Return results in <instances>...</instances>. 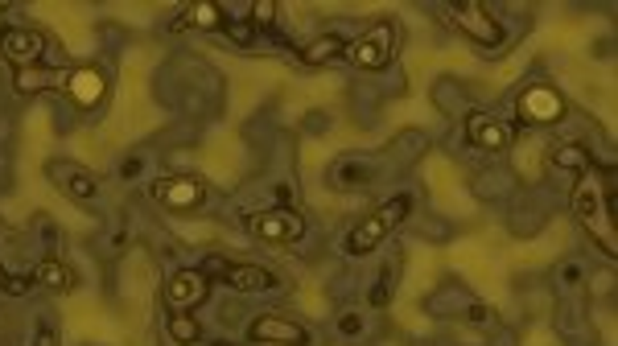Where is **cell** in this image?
Instances as JSON below:
<instances>
[{
	"instance_id": "obj_1",
	"label": "cell",
	"mask_w": 618,
	"mask_h": 346,
	"mask_svg": "<svg viewBox=\"0 0 618 346\" xmlns=\"http://www.w3.org/2000/svg\"><path fill=\"white\" fill-rule=\"evenodd\" d=\"M408 211H413V198H408V194H396V198H387L376 214H368V219H363V223H359V227L347 235V251H350V256H368L371 248H379V243L387 240V231L396 227V223L408 219Z\"/></svg>"
},
{
	"instance_id": "obj_2",
	"label": "cell",
	"mask_w": 618,
	"mask_h": 346,
	"mask_svg": "<svg viewBox=\"0 0 618 346\" xmlns=\"http://www.w3.org/2000/svg\"><path fill=\"white\" fill-rule=\"evenodd\" d=\"M251 240L260 243H272V248H289L305 235V214L293 211V206H272V211H260V214H248L243 219Z\"/></svg>"
},
{
	"instance_id": "obj_3",
	"label": "cell",
	"mask_w": 618,
	"mask_h": 346,
	"mask_svg": "<svg viewBox=\"0 0 618 346\" xmlns=\"http://www.w3.org/2000/svg\"><path fill=\"white\" fill-rule=\"evenodd\" d=\"M396 21H376V25L363 33V38H355L347 46V58L355 62L359 70H384L392 67V54H396Z\"/></svg>"
},
{
	"instance_id": "obj_4",
	"label": "cell",
	"mask_w": 618,
	"mask_h": 346,
	"mask_svg": "<svg viewBox=\"0 0 618 346\" xmlns=\"http://www.w3.org/2000/svg\"><path fill=\"white\" fill-rule=\"evenodd\" d=\"M515 112H520L523 124H557V120H565V96H560L557 86L549 83H532L520 91V99H515Z\"/></svg>"
},
{
	"instance_id": "obj_5",
	"label": "cell",
	"mask_w": 618,
	"mask_h": 346,
	"mask_svg": "<svg viewBox=\"0 0 618 346\" xmlns=\"http://www.w3.org/2000/svg\"><path fill=\"white\" fill-rule=\"evenodd\" d=\"M0 54L13 62V70L41 67V54H46V33H38V29H30V25L0 29Z\"/></svg>"
},
{
	"instance_id": "obj_6",
	"label": "cell",
	"mask_w": 618,
	"mask_h": 346,
	"mask_svg": "<svg viewBox=\"0 0 618 346\" xmlns=\"http://www.w3.org/2000/svg\"><path fill=\"white\" fill-rule=\"evenodd\" d=\"M466 141L483 153H507L515 141V128L499 115H486V112H470L466 115Z\"/></svg>"
},
{
	"instance_id": "obj_7",
	"label": "cell",
	"mask_w": 618,
	"mask_h": 346,
	"mask_svg": "<svg viewBox=\"0 0 618 346\" xmlns=\"http://www.w3.org/2000/svg\"><path fill=\"white\" fill-rule=\"evenodd\" d=\"M206 297H211V280L198 269H182L165 280V305L174 309V314H190V309H198Z\"/></svg>"
},
{
	"instance_id": "obj_8",
	"label": "cell",
	"mask_w": 618,
	"mask_h": 346,
	"mask_svg": "<svg viewBox=\"0 0 618 346\" xmlns=\"http://www.w3.org/2000/svg\"><path fill=\"white\" fill-rule=\"evenodd\" d=\"M450 21H454V29H462L466 38H474L478 46H486V50H495L503 41V25L491 17V9H486V5H474V0H470V5H458Z\"/></svg>"
},
{
	"instance_id": "obj_9",
	"label": "cell",
	"mask_w": 618,
	"mask_h": 346,
	"mask_svg": "<svg viewBox=\"0 0 618 346\" xmlns=\"http://www.w3.org/2000/svg\"><path fill=\"white\" fill-rule=\"evenodd\" d=\"M153 194H157V202H161V206L186 214V211H198V206L206 202V182H203V178H194V173H182V178H165Z\"/></svg>"
},
{
	"instance_id": "obj_10",
	"label": "cell",
	"mask_w": 618,
	"mask_h": 346,
	"mask_svg": "<svg viewBox=\"0 0 618 346\" xmlns=\"http://www.w3.org/2000/svg\"><path fill=\"white\" fill-rule=\"evenodd\" d=\"M46 173L54 178V186H59L67 198L91 202L99 194V173H91L87 165H78V161H50Z\"/></svg>"
},
{
	"instance_id": "obj_11",
	"label": "cell",
	"mask_w": 618,
	"mask_h": 346,
	"mask_svg": "<svg viewBox=\"0 0 618 346\" xmlns=\"http://www.w3.org/2000/svg\"><path fill=\"white\" fill-rule=\"evenodd\" d=\"M248 338L264 346H309V330L289 317H256L248 326Z\"/></svg>"
},
{
	"instance_id": "obj_12",
	"label": "cell",
	"mask_w": 618,
	"mask_h": 346,
	"mask_svg": "<svg viewBox=\"0 0 618 346\" xmlns=\"http://www.w3.org/2000/svg\"><path fill=\"white\" fill-rule=\"evenodd\" d=\"M67 96H70V104H75L78 112H91V107H99V104H104V96H107V75L99 67L70 70Z\"/></svg>"
},
{
	"instance_id": "obj_13",
	"label": "cell",
	"mask_w": 618,
	"mask_h": 346,
	"mask_svg": "<svg viewBox=\"0 0 618 346\" xmlns=\"http://www.w3.org/2000/svg\"><path fill=\"white\" fill-rule=\"evenodd\" d=\"M606 186L594 178V173H581V182H577V190H573V214H577V223L586 227V223H594V219H610L606 214Z\"/></svg>"
},
{
	"instance_id": "obj_14",
	"label": "cell",
	"mask_w": 618,
	"mask_h": 346,
	"mask_svg": "<svg viewBox=\"0 0 618 346\" xmlns=\"http://www.w3.org/2000/svg\"><path fill=\"white\" fill-rule=\"evenodd\" d=\"M70 70H46V67H25L13 70V86L21 96H41V91H67Z\"/></svg>"
},
{
	"instance_id": "obj_15",
	"label": "cell",
	"mask_w": 618,
	"mask_h": 346,
	"mask_svg": "<svg viewBox=\"0 0 618 346\" xmlns=\"http://www.w3.org/2000/svg\"><path fill=\"white\" fill-rule=\"evenodd\" d=\"M219 17H223V5H214V0H194V5H186V9L177 13V21H169V29H174V33H182V29H219Z\"/></svg>"
},
{
	"instance_id": "obj_16",
	"label": "cell",
	"mask_w": 618,
	"mask_h": 346,
	"mask_svg": "<svg viewBox=\"0 0 618 346\" xmlns=\"http://www.w3.org/2000/svg\"><path fill=\"white\" fill-rule=\"evenodd\" d=\"M223 285H232L235 293H260V288H277V277L268 269H260V264H232Z\"/></svg>"
},
{
	"instance_id": "obj_17",
	"label": "cell",
	"mask_w": 618,
	"mask_h": 346,
	"mask_svg": "<svg viewBox=\"0 0 618 346\" xmlns=\"http://www.w3.org/2000/svg\"><path fill=\"white\" fill-rule=\"evenodd\" d=\"M33 285L54 288V293H67V288L75 285V272H70L59 256H46V260H38V269H33Z\"/></svg>"
},
{
	"instance_id": "obj_18",
	"label": "cell",
	"mask_w": 618,
	"mask_h": 346,
	"mask_svg": "<svg viewBox=\"0 0 618 346\" xmlns=\"http://www.w3.org/2000/svg\"><path fill=\"white\" fill-rule=\"evenodd\" d=\"M342 54H347V41H342L339 33H322V38L309 41L297 58L305 67H322V62H334V58H342Z\"/></svg>"
},
{
	"instance_id": "obj_19",
	"label": "cell",
	"mask_w": 618,
	"mask_h": 346,
	"mask_svg": "<svg viewBox=\"0 0 618 346\" xmlns=\"http://www.w3.org/2000/svg\"><path fill=\"white\" fill-rule=\"evenodd\" d=\"M549 161L557 165V169H577V173L594 169V157H589V149H581V144H557Z\"/></svg>"
},
{
	"instance_id": "obj_20",
	"label": "cell",
	"mask_w": 618,
	"mask_h": 346,
	"mask_svg": "<svg viewBox=\"0 0 618 346\" xmlns=\"http://www.w3.org/2000/svg\"><path fill=\"white\" fill-rule=\"evenodd\" d=\"M371 169L363 161H339L334 169H330V182L339 186V190H355V186H368Z\"/></svg>"
},
{
	"instance_id": "obj_21",
	"label": "cell",
	"mask_w": 618,
	"mask_h": 346,
	"mask_svg": "<svg viewBox=\"0 0 618 346\" xmlns=\"http://www.w3.org/2000/svg\"><path fill=\"white\" fill-rule=\"evenodd\" d=\"M169 338H174L177 346H194L198 338H203V326H198V317L194 314H169Z\"/></svg>"
},
{
	"instance_id": "obj_22",
	"label": "cell",
	"mask_w": 618,
	"mask_h": 346,
	"mask_svg": "<svg viewBox=\"0 0 618 346\" xmlns=\"http://www.w3.org/2000/svg\"><path fill=\"white\" fill-rule=\"evenodd\" d=\"M198 272H203L206 280H227V272H232V260L219 256V251H211V256H203V264H198Z\"/></svg>"
},
{
	"instance_id": "obj_23",
	"label": "cell",
	"mask_w": 618,
	"mask_h": 346,
	"mask_svg": "<svg viewBox=\"0 0 618 346\" xmlns=\"http://www.w3.org/2000/svg\"><path fill=\"white\" fill-rule=\"evenodd\" d=\"M248 21L256 29H268L277 21V0H251L248 5Z\"/></svg>"
},
{
	"instance_id": "obj_24",
	"label": "cell",
	"mask_w": 618,
	"mask_h": 346,
	"mask_svg": "<svg viewBox=\"0 0 618 346\" xmlns=\"http://www.w3.org/2000/svg\"><path fill=\"white\" fill-rule=\"evenodd\" d=\"M33 288V277H25V272H5V280H0V293H9V297H25Z\"/></svg>"
},
{
	"instance_id": "obj_25",
	"label": "cell",
	"mask_w": 618,
	"mask_h": 346,
	"mask_svg": "<svg viewBox=\"0 0 618 346\" xmlns=\"http://www.w3.org/2000/svg\"><path fill=\"white\" fill-rule=\"evenodd\" d=\"M227 38H232L235 46H251V41H256V25H251V21H232V25H227Z\"/></svg>"
},
{
	"instance_id": "obj_26",
	"label": "cell",
	"mask_w": 618,
	"mask_h": 346,
	"mask_svg": "<svg viewBox=\"0 0 618 346\" xmlns=\"http://www.w3.org/2000/svg\"><path fill=\"white\" fill-rule=\"evenodd\" d=\"M339 334L342 338H359V334H363V314H342L339 317Z\"/></svg>"
},
{
	"instance_id": "obj_27",
	"label": "cell",
	"mask_w": 618,
	"mask_h": 346,
	"mask_svg": "<svg viewBox=\"0 0 618 346\" xmlns=\"http://www.w3.org/2000/svg\"><path fill=\"white\" fill-rule=\"evenodd\" d=\"M33 346H59V330L50 326V322H41V326H38V338H33Z\"/></svg>"
},
{
	"instance_id": "obj_28",
	"label": "cell",
	"mask_w": 618,
	"mask_h": 346,
	"mask_svg": "<svg viewBox=\"0 0 618 346\" xmlns=\"http://www.w3.org/2000/svg\"><path fill=\"white\" fill-rule=\"evenodd\" d=\"M466 322L483 326V322H491V309H486V305H470V309H466Z\"/></svg>"
},
{
	"instance_id": "obj_29",
	"label": "cell",
	"mask_w": 618,
	"mask_h": 346,
	"mask_svg": "<svg viewBox=\"0 0 618 346\" xmlns=\"http://www.w3.org/2000/svg\"><path fill=\"white\" fill-rule=\"evenodd\" d=\"M141 169H145V161H141V157H128V161L120 165V173H124V178H136Z\"/></svg>"
},
{
	"instance_id": "obj_30",
	"label": "cell",
	"mask_w": 618,
	"mask_h": 346,
	"mask_svg": "<svg viewBox=\"0 0 618 346\" xmlns=\"http://www.w3.org/2000/svg\"><path fill=\"white\" fill-rule=\"evenodd\" d=\"M371 305H376V309H384L387 305V285H376V288H371Z\"/></svg>"
},
{
	"instance_id": "obj_31",
	"label": "cell",
	"mask_w": 618,
	"mask_h": 346,
	"mask_svg": "<svg viewBox=\"0 0 618 346\" xmlns=\"http://www.w3.org/2000/svg\"><path fill=\"white\" fill-rule=\"evenodd\" d=\"M211 346H235V342H227V338H214V342Z\"/></svg>"
},
{
	"instance_id": "obj_32",
	"label": "cell",
	"mask_w": 618,
	"mask_h": 346,
	"mask_svg": "<svg viewBox=\"0 0 618 346\" xmlns=\"http://www.w3.org/2000/svg\"><path fill=\"white\" fill-rule=\"evenodd\" d=\"M0 280H5V272H0Z\"/></svg>"
}]
</instances>
